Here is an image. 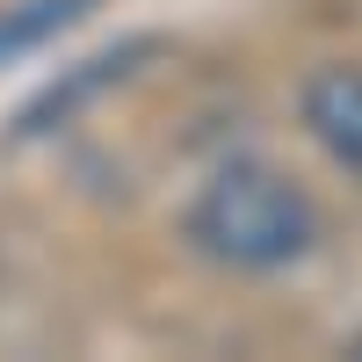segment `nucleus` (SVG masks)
<instances>
[{"label": "nucleus", "mask_w": 362, "mask_h": 362, "mask_svg": "<svg viewBox=\"0 0 362 362\" xmlns=\"http://www.w3.org/2000/svg\"><path fill=\"white\" fill-rule=\"evenodd\" d=\"M181 232L203 261L239 268V276H268V268H290L297 254H312L319 218L276 167H218L196 189Z\"/></svg>", "instance_id": "f257e3e1"}, {"label": "nucleus", "mask_w": 362, "mask_h": 362, "mask_svg": "<svg viewBox=\"0 0 362 362\" xmlns=\"http://www.w3.org/2000/svg\"><path fill=\"white\" fill-rule=\"evenodd\" d=\"M305 124L348 174H362V66H319L305 80Z\"/></svg>", "instance_id": "f03ea898"}, {"label": "nucleus", "mask_w": 362, "mask_h": 362, "mask_svg": "<svg viewBox=\"0 0 362 362\" xmlns=\"http://www.w3.org/2000/svg\"><path fill=\"white\" fill-rule=\"evenodd\" d=\"M95 0H22L15 15H0V66L8 58H22V51H37L44 37H58V29H73Z\"/></svg>", "instance_id": "7ed1b4c3"}, {"label": "nucleus", "mask_w": 362, "mask_h": 362, "mask_svg": "<svg viewBox=\"0 0 362 362\" xmlns=\"http://www.w3.org/2000/svg\"><path fill=\"white\" fill-rule=\"evenodd\" d=\"M124 58H138V51H109V58H95V66H87L80 80H58L51 95H44V102H37V109H29L22 124H15V131H22V138H37V131H51V116H66V109H80L87 95H95V87H109L116 73H124Z\"/></svg>", "instance_id": "20e7f679"}]
</instances>
